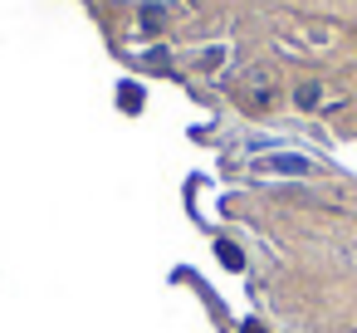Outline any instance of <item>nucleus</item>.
<instances>
[{"label":"nucleus","instance_id":"nucleus-1","mask_svg":"<svg viewBox=\"0 0 357 333\" xmlns=\"http://www.w3.org/2000/svg\"><path fill=\"white\" fill-rule=\"evenodd\" d=\"M259 172H294V177H303L308 162L303 157H259Z\"/></svg>","mask_w":357,"mask_h":333},{"label":"nucleus","instance_id":"nucleus-4","mask_svg":"<svg viewBox=\"0 0 357 333\" xmlns=\"http://www.w3.org/2000/svg\"><path fill=\"white\" fill-rule=\"evenodd\" d=\"M118 98H123V108H128V113H137V108H142V89H137V84H128Z\"/></svg>","mask_w":357,"mask_h":333},{"label":"nucleus","instance_id":"nucleus-3","mask_svg":"<svg viewBox=\"0 0 357 333\" xmlns=\"http://www.w3.org/2000/svg\"><path fill=\"white\" fill-rule=\"evenodd\" d=\"M294 98H298V108H318V98H323V94H318V84H298V94H294Z\"/></svg>","mask_w":357,"mask_h":333},{"label":"nucleus","instance_id":"nucleus-7","mask_svg":"<svg viewBox=\"0 0 357 333\" xmlns=\"http://www.w3.org/2000/svg\"><path fill=\"white\" fill-rule=\"evenodd\" d=\"M245 333H259V323H245Z\"/></svg>","mask_w":357,"mask_h":333},{"label":"nucleus","instance_id":"nucleus-2","mask_svg":"<svg viewBox=\"0 0 357 333\" xmlns=\"http://www.w3.org/2000/svg\"><path fill=\"white\" fill-rule=\"evenodd\" d=\"M250 108H269V98H274V89H269V79L264 74H250Z\"/></svg>","mask_w":357,"mask_h":333},{"label":"nucleus","instance_id":"nucleus-6","mask_svg":"<svg viewBox=\"0 0 357 333\" xmlns=\"http://www.w3.org/2000/svg\"><path fill=\"white\" fill-rule=\"evenodd\" d=\"M220 260H225V265H230V269H240V250H235V245H230V240H220Z\"/></svg>","mask_w":357,"mask_h":333},{"label":"nucleus","instance_id":"nucleus-5","mask_svg":"<svg viewBox=\"0 0 357 333\" xmlns=\"http://www.w3.org/2000/svg\"><path fill=\"white\" fill-rule=\"evenodd\" d=\"M162 20H167V10H157V6L142 10V25H147V30H162Z\"/></svg>","mask_w":357,"mask_h":333}]
</instances>
